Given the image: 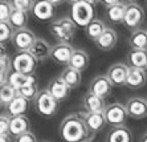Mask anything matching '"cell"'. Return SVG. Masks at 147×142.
Here are the masks:
<instances>
[{
    "label": "cell",
    "mask_w": 147,
    "mask_h": 142,
    "mask_svg": "<svg viewBox=\"0 0 147 142\" xmlns=\"http://www.w3.org/2000/svg\"><path fill=\"white\" fill-rule=\"evenodd\" d=\"M13 142H37V137L32 132H28L16 137V138H13Z\"/></svg>",
    "instance_id": "cell-38"
},
{
    "label": "cell",
    "mask_w": 147,
    "mask_h": 142,
    "mask_svg": "<svg viewBox=\"0 0 147 142\" xmlns=\"http://www.w3.org/2000/svg\"><path fill=\"white\" fill-rule=\"evenodd\" d=\"M140 142H147V132L142 135V138H140Z\"/></svg>",
    "instance_id": "cell-41"
},
{
    "label": "cell",
    "mask_w": 147,
    "mask_h": 142,
    "mask_svg": "<svg viewBox=\"0 0 147 142\" xmlns=\"http://www.w3.org/2000/svg\"><path fill=\"white\" fill-rule=\"evenodd\" d=\"M147 81V73L143 69H131L130 68V73H129V77H127L126 81V87L129 89L137 90L140 89L142 87L146 85Z\"/></svg>",
    "instance_id": "cell-23"
},
{
    "label": "cell",
    "mask_w": 147,
    "mask_h": 142,
    "mask_svg": "<svg viewBox=\"0 0 147 142\" xmlns=\"http://www.w3.org/2000/svg\"><path fill=\"white\" fill-rule=\"evenodd\" d=\"M118 3H119V0H103V1H101V4H102V5L106 8V9H109V8L117 5Z\"/></svg>",
    "instance_id": "cell-39"
},
{
    "label": "cell",
    "mask_w": 147,
    "mask_h": 142,
    "mask_svg": "<svg viewBox=\"0 0 147 142\" xmlns=\"http://www.w3.org/2000/svg\"><path fill=\"white\" fill-rule=\"evenodd\" d=\"M129 117L142 120L147 117V100L143 97H131L125 104Z\"/></svg>",
    "instance_id": "cell-12"
},
{
    "label": "cell",
    "mask_w": 147,
    "mask_h": 142,
    "mask_svg": "<svg viewBox=\"0 0 147 142\" xmlns=\"http://www.w3.org/2000/svg\"><path fill=\"white\" fill-rule=\"evenodd\" d=\"M146 5H147V1H146Z\"/></svg>",
    "instance_id": "cell-43"
},
{
    "label": "cell",
    "mask_w": 147,
    "mask_h": 142,
    "mask_svg": "<svg viewBox=\"0 0 147 142\" xmlns=\"http://www.w3.org/2000/svg\"><path fill=\"white\" fill-rule=\"evenodd\" d=\"M34 104V110L37 112L40 116L45 118H51L57 113L58 110V102L47 89L40 90L37 94L36 100L33 101Z\"/></svg>",
    "instance_id": "cell-4"
},
{
    "label": "cell",
    "mask_w": 147,
    "mask_h": 142,
    "mask_svg": "<svg viewBox=\"0 0 147 142\" xmlns=\"http://www.w3.org/2000/svg\"><path fill=\"white\" fill-rule=\"evenodd\" d=\"M60 77L64 80V82H65L70 89L78 88L80 85H81V81H82L81 72L73 69L72 66H65V68L62 69V72L60 73Z\"/></svg>",
    "instance_id": "cell-25"
},
{
    "label": "cell",
    "mask_w": 147,
    "mask_h": 142,
    "mask_svg": "<svg viewBox=\"0 0 147 142\" xmlns=\"http://www.w3.org/2000/svg\"><path fill=\"white\" fill-rule=\"evenodd\" d=\"M52 1V4H53V5H55V7H57V5H61V1H53V0H51Z\"/></svg>",
    "instance_id": "cell-42"
},
{
    "label": "cell",
    "mask_w": 147,
    "mask_h": 142,
    "mask_svg": "<svg viewBox=\"0 0 147 142\" xmlns=\"http://www.w3.org/2000/svg\"><path fill=\"white\" fill-rule=\"evenodd\" d=\"M82 105H84L85 112H88V113H105V109L107 106L105 102V98L98 97L90 92L84 94Z\"/></svg>",
    "instance_id": "cell-16"
},
{
    "label": "cell",
    "mask_w": 147,
    "mask_h": 142,
    "mask_svg": "<svg viewBox=\"0 0 147 142\" xmlns=\"http://www.w3.org/2000/svg\"><path fill=\"white\" fill-rule=\"evenodd\" d=\"M106 142H133V133L127 126H115L109 130Z\"/></svg>",
    "instance_id": "cell-22"
},
{
    "label": "cell",
    "mask_w": 147,
    "mask_h": 142,
    "mask_svg": "<svg viewBox=\"0 0 147 142\" xmlns=\"http://www.w3.org/2000/svg\"><path fill=\"white\" fill-rule=\"evenodd\" d=\"M28 112V101L25 98L17 96L7 108H5V114L12 117H20V116H25Z\"/></svg>",
    "instance_id": "cell-24"
},
{
    "label": "cell",
    "mask_w": 147,
    "mask_h": 142,
    "mask_svg": "<svg viewBox=\"0 0 147 142\" xmlns=\"http://www.w3.org/2000/svg\"><path fill=\"white\" fill-rule=\"evenodd\" d=\"M11 69H12V60L9 59V56L7 53H1L0 56V77H1V85H5L7 84V78L9 76Z\"/></svg>",
    "instance_id": "cell-32"
},
{
    "label": "cell",
    "mask_w": 147,
    "mask_h": 142,
    "mask_svg": "<svg viewBox=\"0 0 147 142\" xmlns=\"http://www.w3.org/2000/svg\"><path fill=\"white\" fill-rule=\"evenodd\" d=\"M9 126H11V117L3 113L0 116V134H9Z\"/></svg>",
    "instance_id": "cell-37"
},
{
    "label": "cell",
    "mask_w": 147,
    "mask_h": 142,
    "mask_svg": "<svg viewBox=\"0 0 147 142\" xmlns=\"http://www.w3.org/2000/svg\"><path fill=\"white\" fill-rule=\"evenodd\" d=\"M129 45L131 49H143L147 51V29H138L135 32H131L129 37Z\"/></svg>",
    "instance_id": "cell-28"
},
{
    "label": "cell",
    "mask_w": 147,
    "mask_h": 142,
    "mask_svg": "<svg viewBox=\"0 0 147 142\" xmlns=\"http://www.w3.org/2000/svg\"><path fill=\"white\" fill-rule=\"evenodd\" d=\"M31 132V122L27 116H20V117H12L11 118V126H9V135L11 137H19L24 133Z\"/></svg>",
    "instance_id": "cell-20"
},
{
    "label": "cell",
    "mask_w": 147,
    "mask_h": 142,
    "mask_svg": "<svg viewBox=\"0 0 147 142\" xmlns=\"http://www.w3.org/2000/svg\"><path fill=\"white\" fill-rule=\"evenodd\" d=\"M38 61L31 55V52H16L12 57V70L28 76H34Z\"/></svg>",
    "instance_id": "cell-5"
},
{
    "label": "cell",
    "mask_w": 147,
    "mask_h": 142,
    "mask_svg": "<svg viewBox=\"0 0 147 142\" xmlns=\"http://www.w3.org/2000/svg\"><path fill=\"white\" fill-rule=\"evenodd\" d=\"M126 64L131 69H147V51L130 49L126 56Z\"/></svg>",
    "instance_id": "cell-17"
},
{
    "label": "cell",
    "mask_w": 147,
    "mask_h": 142,
    "mask_svg": "<svg viewBox=\"0 0 147 142\" xmlns=\"http://www.w3.org/2000/svg\"><path fill=\"white\" fill-rule=\"evenodd\" d=\"M12 12H13L12 3L9 0H1L0 1V23H8Z\"/></svg>",
    "instance_id": "cell-34"
},
{
    "label": "cell",
    "mask_w": 147,
    "mask_h": 142,
    "mask_svg": "<svg viewBox=\"0 0 147 142\" xmlns=\"http://www.w3.org/2000/svg\"><path fill=\"white\" fill-rule=\"evenodd\" d=\"M117 41H118V35H117L115 29L107 27L102 35L99 36L96 41H94V44L97 45V48L98 49L107 52V51H111V49L115 47Z\"/></svg>",
    "instance_id": "cell-18"
},
{
    "label": "cell",
    "mask_w": 147,
    "mask_h": 142,
    "mask_svg": "<svg viewBox=\"0 0 147 142\" xmlns=\"http://www.w3.org/2000/svg\"><path fill=\"white\" fill-rule=\"evenodd\" d=\"M31 55L33 56L37 61H44L47 59H51V52L52 47L49 45V43L42 37H37L34 44L32 45V48L29 49Z\"/></svg>",
    "instance_id": "cell-19"
},
{
    "label": "cell",
    "mask_w": 147,
    "mask_h": 142,
    "mask_svg": "<svg viewBox=\"0 0 147 142\" xmlns=\"http://www.w3.org/2000/svg\"><path fill=\"white\" fill-rule=\"evenodd\" d=\"M17 96H19L17 90L13 87H11L9 84L1 85V88H0V104L3 108H7Z\"/></svg>",
    "instance_id": "cell-31"
},
{
    "label": "cell",
    "mask_w": 147,
    "mask_h": 142,
    "mask_svg": "<svg viewBox=\"0 0 147 142\" xmlns=\"http://www.w3.org/2000/svg\"><path fill=\"white\" fill-rule=\"evenodd\" d=\"M105 118H106V124L110 126H123L126 124L127 118H129V113L125 106V104L121 102H111L106 106L105 109Z\"/></svg>",
    "instance_id": "cell-7"
},
{
    "label": "cell",
    "mask_w": 147,
    "mask_h": 142,
    "mask_svg": "<svg viewBox=\"0 0 147 142\" xmlns=\"http://www.w3.org/2000/svg\"><path fill=\"white\" fill-rule=\"evenodd\" d=\"M76 31H77V25L74 24L70 16L55 19L49 24V32L58 43L72 41V39L76 35Z\"/></svg>",
    "instance_id": "cell-3"
},
{
    "label": "cell",
    "mask_w": 147,
    "mask_h": 142,
    "mask_svg": "<svg viewBox=\"0 0 147 142\" xmlns=\"http://www.w3.org/2000/svg\"><path fill=\"white\" fill-rule=\"evenodd\" d=\"M32 14L38 21H51L52 23L56 14V7L52 4L51 0H48V1H34Z\"/></svg>",
    "instance_id": "cell-14"
},
{
    "label": "cell",
    "mask_w": 147,
    "mask_h": 142,
    "mask_svg": "<svg viewBox=\"0 0 147 142\" xmlns=\"http://www.w3.org/2000/svg\"><path fill=\"white\" fill-rule=\"evenodd\" d=\"M126 7H127V1H119L117 5L106 9V18L109 19L110 23H113V24H123L125 15H126Z\"/></svg>",
    "instance_id": "cell-26"
},
{
    "label": "cell",
    "mask_w": 147,
    "mask_h": 142,
    "mask_svg": "<svg viewBox=\"0 0 147 142\" xmlns=\"http://www.w3.org/2000/svg\"><path fill=\"white\" fill-rule=\"evenodd\" d=\"M106 28L107 27L105 25V23H103L101 19H96V20H93L92 23H90V24L85 28L86 36H88L90 40L96 41L97 39H98L99 36L105 32V29H106Z\"/></svg>",
    "instance_id": "cell-29"
},
{
    "label": "cell",
    "mask_w": 147,
    "mask_h": 142,
    "mask_svg": "<svg viewBox=\"0 0 147 142\" xmlns=\"http://www.w3.org/2000/svg\"><path fill=\"white\" fill-rule=\"evenodd\" d=\"M38 92H40V90L37 89V84H32V85H28V87H24V88H21V89H19L17 90V94H19L20 97L25 98V100L29 102V101L36 100Z\"/></svg>",
    "instance_id": "cell-33"
},
{
    "label": "cell",
    "mask_w": 147,
    "mask_h": 142,
    "mask_svg": "<svg viewBox=\"0 0 147 142\" xmlns=\"http://www.w3.org/2000/svg\"><path fill=\"white\" fill-rule=\"evenodd\" d=\"M144 9L140 7L137 1H127L126 15L123 20V27L131 32L140 29V25L144 20Z\"/></svg>",
    "instance_id": "cell-6"
},
{
    "label": "cell",
    "mask_w": 147,
    "mask_h": 142,
    "mask_svg": "<svg viewBox=\"0 0 147 142\" xmlns=\"http://www.w3.org/2000/svg\"><path fill=\"white\" fill-rule=\"evenodd\" d=\"M76 49L70 43H57L56 45L52 47L51 52V60L60 64V65H69V62L72 60V56Z\"/></svg>",
    "instance_id": "cell-10"
},
{
    "label": "cell",
    "mask_w": 147,
    "mask_h": 142,
    "mask_svg": "<svg viewBox=\"0 0 147 142\" xmlns=\"http://www.w3.org/2000/svg\"><path fill=\"white\" fill-rule=\"evenodd\" d=\"M11 3L13 5V9L27 12V14L29 11H32V8L34 5V1H31V0H12Z\"/></svg>",
    "instance_id": "cell-36"
},
{
    "label": "cell",
    "mask_w": 147,
    "mask_h": 142,
    "mask_svg": "<svg viewBox=\"0 0 147 142\" xmlns=\"http://www.w3.org/2000/svg\"><path fill=\"white\" fill-rule=\"evenodd\" d=\"M60 137L65 142H92L93 133L89 132L80 113H70L60 124Z\"/></svg>",
    "instance_id": "cell-1"
},
{
    "label": "cell",
    "mask_w": 147,
    "mask_h": 142,
    "mask_svg": "<svg viewBox=\"0 0 147 142\" xmlns=\"http://www.w3.org/2000/svg\"><path fill=\"white\" fill-rule=\"evenodd\" d=\"M96 4L97 1L89 0L73 1L70 7V18L77 27L86 28L93 20H96Z\"/></svg>",
    "instance_id": "cell-2"
},
{
    "label": "cell",
    "mask_w": 147,
    "mask_h": 142,
    "mask_svg": "<svg viewBox=\"0 0 147 142\" xmlns=\"http://www.w3.org/2000/svg\"><path fill=\"white\" fill-rule=\"evenodd\" d=\"M47 90H48L49 93H51L58 102H61V101H65L66 98L69 97L72 89L64 82V80H62L61 77L57 76V77H53V78L48 82Z\"/></svg>",
    "instance_id": "cell-13"
},
{
    "label": "cell",
    "mask_w": 147,
    "mask_h": 142,
    "mask_svg": "<svg viewBox=\"0 0 147 142\" xmlns=\"http://www.w3.org/2000/svg\"><path fill=\"white\" fill-rule=\"evenodd\" d=\"M68 66H72L73 69L82 73L89 66V55H88L84 49H76Z\"/></svg>",
    "instance_id": "cell-27"
},
{
    "label": "cell",
    "mask_w": 147,
    "mask_h": 142,
    "mask_svg": "<svg viewBox=\"0 0 147 142\" xmlns=\"http://www.w3.org/2000/svg\"><path fill=\"white\" fill-rule=\"evenodd\" d=\"M130 73V68L125 62H114L109 66L106 72L107 78L110 82L113 84V87H126V81Z\"/></svg>",
    "instance_id": "cell-9"
},
{
    "label": "cell",
    "mask_w": 147,
    "mask_h": 142,
    "mask_svg": "<svg viewBox=\"0 0 147 142\" xmlns=\"http://www.w3.org/2000/svg\"><path fill=\"white\" fill-rule=\"evenodd\" d=\"M0 142H13L9 134H0Z\"/></svg>",
    "instance_id": "cell-40"
},
{
    "label": "cell",
    "mask_w": 147,
    "mask_h": 142,
    "mask_svg": "<svg viewBox=\"0 0 147 142\" xmlns=\"http://www.w3.org/2000/svg\"><path fill=\"white\" fill-rule=\"evenodd\" d=\"M113 89V84L110 82L106 74H101V76L94 77L89 84V92L93 94H96L101 98H106L110 96Z\"/></svg>",
    "instance_id": "cell-11"
},
{
    "label": "cell",
    "mask_w": 147,
    "mask_h": 142,
    "mask_svg": "<svg viewBox=\"0 0 147 142\" xmlns=\"http://www.w3.org/2000/svg\"><path fill=\"white\" fill-rule=\"evenodd\" d=\"M13 33L15 29L11 27L9 23H0V41H1V45L11 41Z\"/></svg>",
    "instance_id": "cell-35"
},
{
    "label": "cell",
    "mask_w": 147,
    "mask_h": 142,
    "mask_svg": "<svg viewBox=\"0 0 147 142\" xmlns=\"http://www.w3.org/2000/svg\"><path fill=\"white\" fill-rule=\"evenodd\" d=\"M78 113L85 122L86 128L93 134H97L106 125V118L103 113H88V112H78Z\"/></svg>",
    "instance_id": "cell-15"
},
{
    "label": "cell",
    "mask_w": 147,
    "mask_h": 142,
    "mask_svg": "<svg viewBox=\"0 0 147 142\" xmlns=\"http://www.w3.org/2000/svg\"><path fill=\"white\" fill-rule=\"evenodd\" d=\"M36 39H37L36 35H34L31 29L24 28V29L15 31L11 43H12V47L15 48L16 52H29V49L34 44Z\"/></svg>",
    "instance_id": "cell-8"
},
{
    "label": "cell",
    "mask_w": 147,
    "mask_h": 142,
    "mask_svg": "<svg viewBox=\"0 0 147 142\" xmlns=\"http://www.w3.org/2000/svg\"><path fill=\"white\" fill-rule=\"evenodd\" d=\"M42 142H47V141H42Z\"/></svg>",
    "instance_id": "cell-44"
},
{
    "label": "cell",
    "mask_w": 147,
    "mask_h": 142,
    "mask_svg": "<svg viewBox=\"0 0 147 142\" xmlns=\"http://www.w3.org/2000/svg\"><path fill=\"white\" fill-rule=\"evenodd\" d=\"M8 23H9L11 27L13 28L15 31L24 29V28H27V24H28V14L27 12H21V11L13 9Z\"/></svg>",
    "instance_id": "cell-30"
},
{
    "label": "cell",
    "mask_w": 147,
    "mask_h": 142,
    "mask_svg": "<svg viewBox=\"0 0 147 142\" xmlns=\"http://www.w3.org/2000/svg\"><path fill=\"white\" fill-rule=\"evenodd\" d=\"M7 84H9L11 87H13L16 90H19L24 87L32 85V84H37V77H36V74L28 76V74H23V73H17L12 70V73L7 78Z\"/></svg>",
    "instance_id": "cell-21"
}]
</instances>
